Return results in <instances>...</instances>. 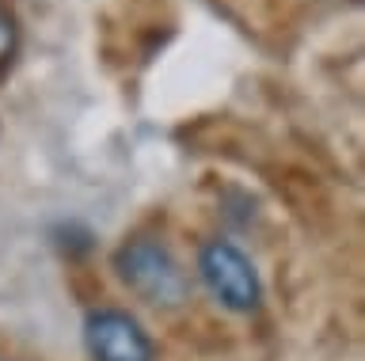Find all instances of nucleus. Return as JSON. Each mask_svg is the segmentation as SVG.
I'll return each mask as SVG.
<instances>
[{
  "mask_svg": "<svg viewBox=\"0 0 365 361\" xmlns=\"http://www.w3.org/2000/svg\"><path fill=\"white\" fill-rule=\"evenodd\" d=\"M114 270L145 304L156 308H179L190 293L187 270L179 266V258L171 255L168 244H160L156 236H137L125 240L114 251Z\"/></svg>",
  "mask_w": 365,
  "mask_h": 361,
  "instance_id": "obj_1",
  "label": "nucleus"
},
{
  "mask_svg": "<svg viewBox=\"0 0 365 361\" xmlns=\"http://www.w3.org/2000/svg\"><path fill=\"white\" fill-rule=\"evenodd\" d=\"M198 274L213 300L228 312H255L262 300V281L251 258L228 240H210L198 251Z\"/></svg>",
  "mask_w": 365,
  "mask_h": 361,
  "instance_id": "obj_2",
  "label": "nucleus"
},
{
  "mask_svg": "<svg viewBox=\"0 0 365 361\" xmlns=\"http://www.w3.org/2000/svg\"><path fill=\"white\" fill-rule=\"evenodd\" d=\"M84 346L91 361H156L153 338L122 308H96L84 320Z\"/></svg>",
  "mask_w": 365,
  "mask_h": 361,
  "instance_id": "obj_3",
  "label": "nucleus"
},
{
  "mask_svg": "<svg viewBox=\"0 0 365 361\" xmlns=\"http://www.w3.org/2000/svg\"><path fill=\"white\" fill-rule=\"evenodd\" d=\"M11 50H16V23H11V16L0 8V69L8 65Z\"/></svg>",
  "mask_w": 365,
  "mask_h": 361,
  "instance_id": "obj_4",
  "label": "nucleus"
}]
</instances>
